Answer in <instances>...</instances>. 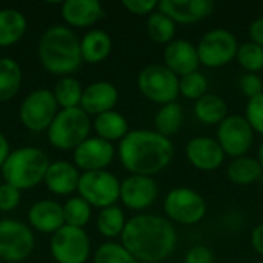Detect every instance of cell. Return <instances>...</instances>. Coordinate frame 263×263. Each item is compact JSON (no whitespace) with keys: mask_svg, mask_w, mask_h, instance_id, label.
<instances>
[{"mask_svg":"<svg viewBox=\"0 0 263 263\" xmlns=\"http://www.w3.org/2000/svg\"><path fill=\"white\" fill-rule=\"evenodd\" d=\"M20 193L22 191H18L17 188L8 183H2L0 185V211L9 213L15 210L20 203Z\"/></svg>","mask_w":263,"mask_h":263,"instance_id":"cell-38","label":"cell"},{"mask_svg":"<svg viewBox=\"0 0 263 263\" xmlns=\"http://www.w3.org/2000/svg\"><path fill=\"white\" fill-rule=\"evenodd\" d=\"M251 247L257 254L263 256V223L257 225L251 234Z\"/></svg>","mask_w":263,"mask_h":263,"instance_id":"cell-43","label":"cell"},{"mask_svg":"<svg viewBox=\"0 0 263 263\" xmlns=\"http://www.w3.org/2000/svg\"><path fill=\"white\" fill-rule=\"evenodd\" d=\"M26 26V18L18 9H0V48L17 43L25 35Z\"/></svg>","mask_w":263,"mask_h":263,"instance_id":"cell-24","label":"cell"},{"mask_svg":"<svg viewBox=\"0 0 263 263\" xmlns=\"http://www.w3.org/2000/svg\"><path fill=\"white\" fill-rule=\"evenodd\" d=\"M122 5L136 15H149L157 8V2L154 0H123Z\"/></svg>","mask_w":263,"mask_h":263,"instance_id":"cell-40","label":"cell"},{"mask_svg":"<svg viewBox=\"0 0 263 263\" xmlns=\"http://www.w3.org/2000/svg\"><path fill=\"white\" fill-rule=\"evenodd\" d=\"M196 117L205 125H220L228 117L227 102L216 94H205L194 103Z\"/></svg>","mask_w":263,"mask_h":263,"instance_id":"cell-25","label":"cell"},{"mask_svg":"<svg viewBox=\"0 0 263 263\" xmlns=\"http://www.w3.org/2000/svg\"><path fill=\"white\" fill-rule=\"evenodd\" d=\"M263 170L259 160L248 157V156H242V157L234 159L228 165V170H227L228 179L233 183L240 185V186H247V185L254 183L256 180L260 179Z\"/></svg>","mask_w":263,"mask_h":263,"instance_id":"cell-27","label":"cell"},{"mask_svg":"<svg viewBox=\"0 0 263 263\" xmlns=\"http://www.w3.org/2000/svg\"><path fill=\"white\" fill-rule=\"evenodd\" d=\"M35 247V237L28 225L12 219L0 220V260H26Z\"/></svg>","mask_w":263,"mask_h":263,"instance_id":"cell-10","label":"cell"},{"mask_svg":"<svg viewBox=\"0 0 263 263\" xmlns=\"http://www.w3.org/2000/svg\"><path fill=\"white\" fill-rule=\"evenodd\" d=\"M214 262V254L210 248L196 245L193 247L186 256H185V263H213Z\"/></svg>","mask_w":263,"mask_h":263,"instance_id":"cell-41","label":"cell"},{"mask_svg":"<svg viewBox=\"0 0 263 263\" xmlns=\"http://www.w3.org/2000/svg\"><path fill=\"white\" fill-rule=\"evenodd\" d=\"M0 263H2V260H0Z\"/></svg>","mask_w":263,"mask_h":263,"instance_id":"cell-47","label":"cell"},{"mask_svg":"<svg viewBox=\"0 0 263 263\" xmlns=\"http://www.w3.org/2000/svg\"><path fill=\"white\" fill-rule=\"evenodd\" d=\"M250 37H251L253 43H256V45L263 48V17L256 18L250 25Z\"/></svg>","mask_w":263,"mask_h":263,"instance_id":"cell-42","label":"cell"},{"mask_svg":"<svg viewBox=\"0 0 263 263\" xmlns=\"http://www.w3.org/2000/svg\"><path fill=\"white\" fill-rule=\"evenodd\" d=\"M77 193L79 197H82L91 206L103 210L116 205V202L120 199V182L106 170L82 173Z\"/></svg>","mask_w":263,"mask_h":263,"instance_id":"cell-7","label":"cell"},{"mask_svg":"<svg viewBox=\"0 0 263 263\" xmlns=\"http://www.w3.org/2000/svg\"><path fill=\"white\" fill-rule=\"evenodd\" d=\"M39 59L48 72L66 77L77 71L83 62L80 52V40L68 26H51L40 37Z\"/></svg>","mask_w":263,"mask_h":263,"instance_id":"cell-3","label":"cell"},{"mask_svg":"<svg viewBox=\"0 0 263 263\" xmlns=\"http://www.w3.org/2000/svg\"><path fill=\"white\" fill-rule=\"evenodd\" d=\"M245 119L254 129V133L263 134V92L254 99H250L245 109Z\"/></svg>","mask_w":263,"mask_h":263,"instance_id":"cell-37","label":"cell"},{"mask_svg":"<svg viewBox=\"0 0 263 263\" xmlns=\"http://www.w3.org/2000/svg\"><path fill=\"white\" fill-rule=\"evenodd\" d=\"M22 68L9 57H0V102L11 100L20 89Z\"/></svg>","mask_w":263,"mask_h":263,"instance_id":"cell-28","label":"cell"},{"mask_svg":"<svg viewBox=\"0 0 263 263\" xmlns=\"http://www.w3.org/2000/svg\"><path fill=\"white\" fill-rule=\"evenodd\" d=\"M126 217L120 206L112 205L108 208H103L97 216V230L103 237L116 239L122 236L125 227H126Z\"/></svg>","mask_w":263,"mask_h":263,"instance_id":"cell-30","label":"cell"},{"mask_svg":"<svg viewBox=\"0 0 263 263\" xmlns=\"http://www.w3.org/2000/svg\"><path fill=\"white\" fill-rule=\"evenodd\" d=\"M49 248L57 263H85L91 254V240L83 228L63 225L51 236Z\"/></svg>","mask_w":263,"mask_h":263,"instance_id":"cell-9","label":"cell"},{"mask_svg":"<svg viewBox=\"0 0 263 263\" xmlns=\"http://www.w3.org/2000/svg\"><path fill=\"white\" fill-rule=\"evenodd\" d=\"M94 263H139V260L122 243L106 242L97 248Z\"/></svg>","mask_w":263,"mask_h":263,"instance_id":"cell-34","label":"cell"},{"mask_svg":"<svg viewBox=\"0 0 263 263\" xmlns=\"http://www.w3.org/2000/svg\"><path fill=\"white\" fill-rule=\"evenodd\" d=\"M49 163L45 151L34 146H23L11 151L0 170L5 183L18 191H26L45 180Z\"/></svg>","mask_w":263,"mask_h":263,"instance_id":"cell-4","label":"cell"},{"mask_svg":"<svg viewBox=\"0 0 263 263\" xmlns=\"http://www.w3.org/2000/svg\"><path fill=\"white\" fill-rule=\"evenodd\" d=\"M140 92L151 102L166 105L176 102L179 91V77L170 71L165 65H148L145 66L137 79Z\"/></svg>","mask_w":263,"mask_h":263,"instance_id":"cell-6","label":"cell"},{"mask_svg":"<svg viewBox=\"0 0 263 263\" xmlns=\"http://www.w3.org/2000/svg\"><path fill=\"white\" fill-rule=\"evenodd\" d=\"M9 154H11L9 142H8V139L3 136V133H0V168H2L3 163L6 162V159H8Z\"/></svg>","mask_w":263,"mask_h":263,"instance_id":"cell-44","label":"cell"},{"mask_svg":"<svg viewBox=\"0 0 263 263\" xmlns=\"http://www.w3.org/2000/svg\"><path fill=\"white\" fill-rule=\"evenodd\" d=\"M157 196L159 186L153 177L131 174L120 183V200L133 211L148 210L157 200Z\"/></svg>","mask_w":263,"mask_h":263,"instance_id":"cell-15","label":"cell"},{"mask_svg":"<svg viewBox=\"0 0 263 263\" xmlns=\"http://www.w3.org/2000/svg\"><path fill=\"white\" fill-rule=\"evenodd\" d=\"M225 156L234 159L248 153L254 140V129L242 116H228L217 126V139Z\"/></svg>","mask_w":263,"mask_h":263,"instance_id":"cell-13","label":"cell"},{"mask_svg":"<svg viewBox=\"0 0 263 263\" xmlns=\"http://www.w3.org/2000/svg\"><path fill=\"white\" fill-rule=\"evenodd\" d=\"M163 60L165 66L170 71H173L177 77L196 72L200 65L197 46L182 39H174L171 43L166 45L163 51Z\"/></svg>","mask_w":263,"mask_h":263,"instance_id":"cell-18","label":"cell"},{"mask_svg":"<svg viewBox=\"0 0 263 263\" xmlns=\"http://www.w3.org/2000/svg\"><path fill=\"white\" fill-rule=\"evenodd\" d=\"M28 222L31 228L43 234H54L65 225L63 205L55 200H39L28 211Z\"/></svg>","mask_w":263,"mask_h":263,"instance_id":"cell-20","label":"cell"},{"mask_svg":"<svg viewBox=\"0 0 263 263\" xmlns=\"http://www.w3.org/2000/svg\"><path fill=\"white\" fill-rule=\"evenodd\" d=\"M239 88L248 99H254L263 92V82L257 74L247 72L240 77Z\"/></svg>","mask_w":263,"mask_h":263,"instance_id":"cell-39","label":"cell"},{"mask_svg":"<svg viewBox=\"0 0 263 263\" xmlns=\"http://www.w3.org/2000/svg\"><path fill=\"white\" fill-rule=\"evenodd\" d=\"M157 11L168 15L174 23L191 25L211 15L214 3L211 0H160Z\"/></svg>","mask_w":263,"mask_h":263,"instance_id":"cell-16","label":"cell"},{"mask_svg":"<svg viewBox=\"0 0 263 263\" xmlns=\"http://www.w3.org/2000/svg\"><path fill=\"white\" fill-rule=\"evenodd\" d=\"M259 263H263V262H259Z\"/></svg>","mask_w":263,"mask_h":263,"instance_id":"cell-46","label":"cell"},{"mask_svg":"<svg viewBox=\"0 0 263 263\" xmlns=\"http://www.w3.org/2000/svg\"><path fill=\"white\" fill-rule=\"evenodd\" d=\"M65 225L83 228L91 219V205L82 197H71L63 205Z\"/></svg>","mask_w":263,"mask_h":263,"instance_id":"cell-33","label":"cell"},{"mask_svg":"<svg viewBox=\"0 0 263 263\" xmlns=\"http://www.w3.org/2000/svg\"><path fill=\"white\" fill-rule=\"evenodd\" d=\"M116 149L111 142L100 137H88L74 149V165L83 173L103 171L114 160Z\"/></svg>","mask_w":263,"mask_h":263,"instance_id":"cell-14","label":"cell"},{"mask_svg":"<svg viewBox=\"0 0 263 263\" xmlns=\"http://www.w3.org/2000/svg\"><path fill=\"white\" fill-rule=\"evenodd\" d=\"M119 91L109 82H94L83 89L80 108L88 116H100L103 112L112 111L117 105Z\"/></svg>","mask_w":263,"mask_h":263,"instance_id":"cell-19","label":"cell"},{"mask_svg":"<svg viewBox=\"0 0 263 263\" xmlns=\"http://www.w3.org/2000/svg\"><path fill=\"white\" fill-rule=\"evenodd\" d=\"M239 43L236 35L223 28L208 31L197 45L200 63L206 68H220L236 59Z\"/></svg>","mask_w":263,"mask_h":263,"instance_id":"cell-12","label":"cell"},{"mask_svg":"<svg viewBox=\"0 0 263 263\" xmlns=\"http://www.w3.org/2000/svg\"><path fill=\"white\" fill-rule=\"evenodd\" d=\"M79 179H80V173L76 165L65 160H59L49 163L43 183L52 194L69 196L74 191H77Z\"/></svg>","mask_w":263,"mask_h":263,"instance_id":"cell-21","label":"cell"},{"mask_svg":"<svg viewBox=\"0 0 263 263\" xmlns=\"http://www.w3.org/2000/svg\"><path fill=\"white\" fill-rule=\"evenodd\" d=\"M57 102L52 94V91L40 88L32 92H29L18 111L20 122L25 128H28L32 133H42L48 131L49 125L52 123L54 117L57 116Z\"/></svg>","mask_w":263,"mask_h":263,"instance_id":"cell-8","label":"cell"},{"mask_svg":"<svg viewBox=\"0 0 263 263\" xmlns=\"http://www.w3.org/2000/svg\"><path fill=\"white\" fill-rule=\"evenodd\" d=\"M112 49V42L108 32L102 29H91L80 40L82 60L86 63H100L103 62Z\"/></svg>","mask_w":263,"mask_h":263,"instance_id":"cell-23","label":"cell"},{"mask_svg":"<svg viewBox=\"0 0 263 263\" xmlns=\"http://www.w3.org/2000/svg\"><path fill=\"white\" fill-rule=\"evenodd\" d=\"M122 245L140 262L159 263L170 257L177 243L173 223L156 214H137L126 222Z\"/></svg>","mask_w":263,"mask_h":263,"instance_id":"cell-1","label":"cell"},{"mask_svg":"<svg viewBox=\"0 0 263 263\" xmlns=\"http://www.w3.org/2000/svg\"><path fill=\"white\" fill-rule=\"evenodd\" d=\"M185 154L190 163L200 171H214L225 160V153L219 142L205 136L191 139L185 148Z\"/></svg>","mask_w":263,"mask_h":263,"instance_id":"cell-17","label":"cell"},{"mask_svg":"<svg viewBox=\"0 0 263 263\" xmlns=\"http://www.w3.org/2000/svg\"><path fill=\"white\" fill-rule=\"evenodd\" d=\"M92 126L97 133V137L108 142L122 140L129 133L126 119L117 111H108L100 116H96Z\"/></svg>","mask_w":263,"mask_h":263,"instance_id":"cell-26","label":"cell"},{"mask_svg":"<svg viewBox=\"0 0 263 263\" xmlns=\"http://www.w3.org/2000/svg\"><path fill=\"white\" fill-rule=\"evenodd\" d=\"M89 116L80 106L60 109L48 128V140L57 149L74 151L89 137Z\"/></svg>","mask_w":263,"mask_h":263,"instance_id":"cell-5","label":"cell"},{"mask_svg":"<svg viewBox=\"0 0 263 263\" xmlns=\"http://www.w3.org/2000/svg\"><path fill=\"white\" fill-rule=\"evenodd\" d=\"M52 94L55 97L57 105L62 109L77 108V106H80L83 88L79 80H76L71 76H66V77H60V80L55 83Z\"/></svg>","mask_w":263,"mask_h":263,"instance_id":"cell-31","label":"cell"},{"mask_svg":"<svg viewBox=\"0 0 263 263\" xmlns=\"http://www.w3.org/2000/svg\"><path fill=\"white\" fill-rule=\"evenodd\" d=\"M117 153L126 171L134 176L153 177L171 163L174 145L170 137L157 131L134 129L120 140Z\"/></svg>","mask_w":263,"mask_h":263,"instance_id":"cell-2","label":"cell"},{"mask_svg":"<svg viewBox=\"0 0 263 263\" xmlns=\"http://www.w3.org/2000/svg\"><path fill=\"white\" fill-rule=\"evenodd\" d=\"M103 8L97 0H66L62 3L63 20L74 28H86L99 22Z\"/></svg>","mask_w":263,"mask_h":263,"instance_id":"cell-22","label":"cell"},{"mask_svg":"<svg viewBox=\"0 0 263 263\" xmlns=\"http://www.w3.org/2000/svg\"><path fill=\"white\" fill-rule=\"evenodd\" d=\"M206 89H208V80L199 71L179 79V91L186 99L199 100L200 97L206 94Z\"/></svg>","mask_w":263,"mask_h":263,"instance_id":"cell-36","label":"cell"},{"mask_svg":"<svg viewBox=\"0 0 263 263\" xmlns=\"http://www.w3.org/2000/svg\"><path fill=\"white\" fill-rule=\"evenodd\" d=\"M146 31L153 42L168 45L176 37V23L160 11H154L153 14L148 15Z\"/></svg>","mask_w":263,"mask_h":263,"instance_id":"cell-32","label":"cell"},{"mask_svg":"<svg viewBox=\"0 0 263 263\" xmlns=\"http://www.w3.org/2000/svg\"><path fill=\"white\" fill-rule=\"evenodd\" d=\"M236 57L247 72L256 74L263 69V48L253 42L242 43Z\"/></svg>","mask_w":263,"mask_h":263,"instance_id":"cell-35","label":"cell"},{"mask_svg":"<svg viewBox=\"0 0 263 263\" xmlns=\"http://www.w3.org/2000/svg\"><path fill=\"white\" fill-rule=\"evenodd\" d=\"M182 123H183V111L177 102L162 105V108L157 111L154 117L156 131L165 137H171L177 134Z\"/></svg>","mask_w":263,"mask_h":263,"instance_id":"cell-29","label":"cell"},{"mask_svg":"<svg viewBox=\"0 0 263 263\" xmlns=\"http://www.w3.org/2000/svg\"><path fill=\"white\" fill-rule=\"evenodd\" d=\"M257 160H259V163H260V166H262V170H263V142L260 143V146H259V153H257Z\"/></svg>","mask_w":263,"mask_h":263,"instance_id":"cell-45","label":"cell"},{"mask_svg":"<svg viewBox=\"0 0 263 263\" xmlns=\"http://www.w3.org/2000/svg\"><path fill=\"white\" fill-rule=\"evenodd\" d=\"M165 214L170 220L180 225H196L206 214L205 199L191 188H174L171 190L163 202Z\"/></svg>","mask_w":263,"mask_h":263,"instance_id":"cell-11","label":"cell"}]
</instances>
